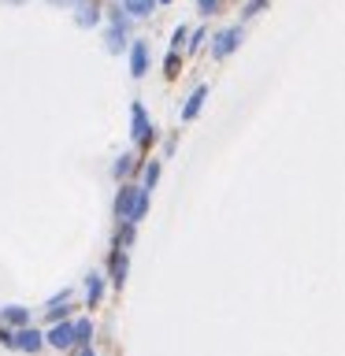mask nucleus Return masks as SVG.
I'll return each mask as SVG.
<instances>
[{
	"mask_svg": "<svg viewBox=\"0 0 345 356\" xmlns=\"http://www.w3.org/2000/svg\"><path fill=\"white\" fill-rule=\"evenodd\" d=\"M111 211H115L119 222H141L145 211H149V193L138 186V182H122L119 193H115V204H111Z\"/></svg>",
	"mask_w": 345,
	"mask_h": 356,
	"instance_id": "f257e3e1",
	"label": "nucleus"
},
{
	"mask_svg": "<svg viewBox=\"0 0 345 356\" xmlns=\"http://www.w3.org/2000/svg\"><path fill=\"white\" fill-rule=\"evenodd\" d=\"M104 15H108V30H104V49L111 56H122V49L130 44L134 38V19L122 11L119 4H108L104 8Z\"/></svg>",
	"mask_w": 345,
	"mask_h": 356,
	"instance_id": "f03ea898",
	"label": "nucleus"
},
{
	"mask_svg": "<svg viewBox=\"0 0 345 356\" xmlns=\"http://www.w3.org/2000/svg\"><path fill=\"white\" fill-rule=\"evenodd\" d=\"M130 141H134V149H152V141H156V127L145 104H138V100L130 104Z\"/></svg>",
	"mask_w": 345,
	"mask_h": 356,
	"instance_id": "7ed1b4c3",
	"label": "nucleus"
},
{
	"mask_svg": "<svg viewBox=\"0 0 345 356\" xmlns=\"http://www.w3.org/2000/svg\"><path fill=\"white\" fill-rule=\"evenodd\" d=\"M238 44H241V26H223L219 33H211L208 52H211V60H230L238 52Z\"/></svg>",
	"mask_w": 345,
	"mask_h": 356,
	"instance_id": "20e7f679",
	"label": "nucleus"
},
{
	"mask_svg": "<svg viewBox=\"0 0 345 356\" xmlns=\"http://www.w3.org/2000/svg\"><path fill=\"white\" fill-rule=\"evenodd\" d=\"M11 349H19V353H26V356H38L41 349H45V334L38 330V327H19L15 330V341H11Z\"/></svg>",
	"mask_w": 345,
	"mask_h": 356,
	"instance_id": "39448f33",
	"label": "nucleus"
},
{
	"mask_svg": "<svg viewBox=\"0 0 345 356\" xmlns=\"http://www.w3.org/2000/svg\"><path fill=\"white\" fill-rule=\"evenodd\" d=\"M45 345H52V349H60V353H71V349H74V330H71V319L52 323V327L45 330Z\"/></svg>",
	"mask_w": 345,
	"mask_h": 356,
	"instance_id": "423d86ee",
	"label": "nucleus"
},
{
	"mask_svg": "<svg viewBox=\"0 0 345 356\" xmlns=\"http://www.w3.org/2000/svg\"><path fill=\"white\" fill-rule=\"evenodd\" d=\"M127 52H130V74L134 78L149 74V41H145V38H130Z\"/></svg>",
	"mask_w": 345,
	"mask_h": 356,
	"instance_id": "0eeeda50",
	"label": "nucleus"
},
{
	"mask_svg": "<svg viewBox=\"0 0 345 356\" xmlns=\"http://www.w3.org/2000/svg\"><path fill=\"white\" fill-rule=\"evenodd\" d=\"M100 15H104V4H100V0H74V22L82 30H93L100 22Z\"/></svg>",
	"mask_w": 345,
	"mask_h": 356,
	"instance_id": "6e6552de",
	"label": "nucleus"
},
{
	"mask_svg": "<svg viewBox=\"0 0 345 356\" xmlns=\"http://www.w3.org/2000/svg\"><path fill=\"white\" fill-rule=\"evenodd\" d=\"M67 300H71V289H60V293H52L49 300H45V319H49V323H60V319L71 316V305H67Z\"/></svg>",
	"mask_w": 345,
	"mask_h": 356,
	"instance_id": "1a4fd4ad",
	"label": "nucleus"
},
{
	"mask_svg": "<svg viewBox=\"0 0 345 356\" xmlns=\"http://www.w3.org/2000/svg\"><path fill=\"white\" fill-rule=\"evenodd\" d=\"M0 323L11 327V330L26 327V323H30V308L26 305H4V308H0Z\"/></svg>",
	"mask_w": 345,
	"mask_h": 356,
	"instance_id": "9d476101",
	"label": "nucleus"
},
{
	"mask_svg": "<svg viewBox=\"0 0 345 356\" xmlns=\"http://www.w3.org/2000/svg\"><path fill=\"white\" fill-rule=\"evenodd\" d=\"M204 100H208V86H197L193 93L186 97V104H182V122H193L200 115V108H204Z\"/></svg>",
	"mask_w": 345,
	"mask_h": 356,
	"instance_id": "9b49d317",
	"label": "nucleus"
},
{
	"mask_svg": "<svg viewBox=\"0 0 345 356\" xmlns=\"http://www.w3.org/2000/svg\"><path fill=\"white\" fill-rule=\"evenodd\" d=\"M127 267H130L127 249H111V256H108V271H111V282H115V286L127 282Z\"/></svg>",
	"mask_w": 345,
	"mask_h": 356,
	"instance_id": "f8f14e48",
	"label": "nucleus"
},
{
	"mask_svg": "<svg viewBox=\"0 0 345 356\" xmlns=\"http://www.w3.org/2000/svg\"><path fill=\"white\" fill-rule=\"evenodd\" d=\"M119 8L127 11L130 19H149L160 4H156V0H119Z\"/></svg>",
	"mask_w": 345,
	"mask_h": 356,
	"instance_id": "ddd939ff",
	"label": "nucleus"
},
{
	"mask_svg": "<svg viewBox=\"0 0 345 356\" xmlns=\"http://www.w3.org/2000/svg\"><path fill=\"white\" fill-rule=\"evenodd\" d=\"M100 300H104V275L93 271V275H86V305L93 308Z\"/></svg>",
	"mask_w": 345,
	"mask_h": 356,
	"instance_id": "4468645a",
	"label": "nucleus"
},
{
	"mask_svg": "<svg viewBox=\"0 0 345 356\" xmlns=\"http://www.w3.org/2000/svg\"><path fill=\"white\" fill-rule=\"evenodd\" d=\"M71 330H74V349L78 345H93V323L89 319H71Z\"/></svg>",
	"mask_w": 345,
	"mask_h": 356,
	"instance_id": "2eb2a0df",
	"label": "nucleus"
},
{
	"mask_svg": "<svg viewBox=\"0 0 345 356\" xmlns=\"http://www.w3.org/2000/svg\"><path fill=\"white\" fill-rule=\"evenodd\" d=\"M130 171H134V152H122L115 163H111V178H119V182H127L130 178Z\"/></svg>",
	"mask_w": 345,
	"mask_h": 356,
	"instance_id": "dca6fc26",
	"label": "nucleus"
},
{
	"mask_svg": "<svg viewBox=\"0 0 345 356\" xmlns=\"http://www.w3.org/2000/svg\"><path fill=\"white\" fill-rule=\"evenodd\" d=\"M156 182H160V160H152V163H145V175H141V189H145V193H152V189H156Z\"/></svg>",
	"mask_w": 345,
	"mask_h": 356,
	"instance_id": "f3484780",
	"label": "nucleus"
},
{
	"mask_svg": "<svg viewBox=\"0 0 345 356\" xmlns=\"http://www.w3.org/2000/svg\"><path fill=\"white\" fill-rule=\"evenodd\" d=\"M134 227H138V222H119V234H115V249H130V245H134Z\"/></svg>",
	"mask_w": 345,
	"mask_h": 356,
	"instance_id": "a211bd4d",
	"label": "nucleus"
},
{
	"mask_svg": "<svg viewBox=\"0 0 345 356\" xmlns=\"http://www.w3.org/2000/svg\"><path fill=\"white\" fill-rule=\"evenodd\" d=\"M178 71H182V52H167V56H163V74L175 78Z\"/></svg>",
	"mask_w": 345,
	"mask_h": 356,
	"instance_id": "6ab92c4d",
	"label": "nucleus"
},
{
	"mask_svg": "<svg viewBox=\"0 0 345 356\" xmlns=\"http://www.w3.org/2000/svg\"><path fill=\"white\" fill-rule=\"evenodd\" d=\"M186 38H189V26L182 22V26H175V33H171V52H182L186 49Z\"/></svg>",
	"mask_w": 345,
	"mask_h": 356,
	"instance_id": "aec40b11",
	"label": "nucleus"
},
{
	"mask_svg": "<svg viewBox=\"0 0 345 356\" xmlns=\"http://www.w3.org/2000/svg\"><path fill=\"white\" fill-rule=\"evenodd\" d=\"M264 8H267V0H245V8H241V22H245V19H256Z\"/></svg>",
	"mask_w": 345,
	"mask_h": 356,
	"instance_id": "412c9836",
	"label": "nucleus"
},
{
	"mask_svg": "<svg viewBox=\"0 0 345 356\" xmlns=\"http://www.w3.org/2000/svg\"><path fill=\"white\" fill-rule=\"evenodd\" d=\"M208 38V30H189V38H186V52H197L200 44H204Z\"/></svg>",
	"mask_w": 345,
	"mask_h": 356,
	"instance_id": "4be33fe9",
	"label": "nucleus"
},
{
	"mask_svg": "<svg viewBox=\"0 0 345 356\" xmlns=\"http://www.w3.org/2000/svg\"><path fill=\"white\" fill-rule=\"evenodd\" d=\"M197 11H200V15H216V11H219V0H197Z\"/></svg>",
	"mask_w": 345,
	"mask_h": 356,
	"instance_id": "5701e85b",
	"label": "nucleus"
},
{
	"mask_svg": "<svg viewBox=\"0 0 345 356\" xmlns=\"http://www.w3.org/2000/svg\"><path fill=\"white\" fill-rule=\"evenodd\" d=\"M11 341H15V330H11V327H4V323H0V345H8V349H11Z\"/></svg>",
	"mask_w": 345,
	"mask_h": 356,
	"instance_id": "b1692460",
	"label": "nucleus"
},
{
	"mask_svg": "<svg viewBox=\"0 0 345 356\" xmlns=\"http://www.w3.org/2000/svg\"><path fill=\"white\" fill-rule=\"evenodd\" d=\"M78 356H97V353H93V345H78Z\"/></svg>",
	"mask_w": 345,
	"mask_h": 356,
	"instance_id": "393cba45",
	"label": "nucleus"
},
{
	"mask_svg": "<svg viewBox=\"0 0 345 356\" xmlns=\"http://www.w3.org/2000/svg\"><path fill=\"white\" fill-rule=\"evenodd\" d=\"M4 4H11V8H19V4H26V0H4Z\"/></svg>",
	"mask_w": 345,
	"mask_h": 356,
	"instance_id": "a878e982",
	"label": "nucleus"
},
{
	"mask_svg": "<svg viewBox=\"0 0 345 356\" xmlns=\"http://www.w3.org/2000/svg\"><path fill=\"white\" fill-rule=\"evenodd\" d=\"M52 4H74V0H52Z\"/></svg>",
	"mask_w": 345,
	"mask_h": 356,
	"instance_id": "bb28decb",
	"label": "nucleus"
},
{
	"mask_svg": "<svg viewBox=\"0 0 345 356\" xmlns=\"http://www.w3.org/2000/svg\"><path fill=\"white\" fill-rule=\"evenodd\" d=\"M156 4H171V0H156Z\"/></svg>",
	"mask_w": 345,
	"mask_h": 356,
	"instance_id": "cd10ccee",
	"label": "nucleus"
}]
</instances>
